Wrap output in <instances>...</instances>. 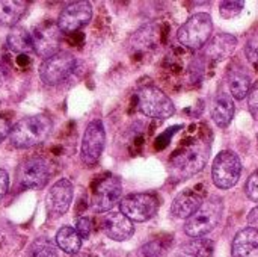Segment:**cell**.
I'll list each match as a JSON object with an SVG mask.
<instances>
[{"mask_svg":"<svg viewBox=\"0 0 258 257\" xmlns=\"http://www.w3.org/2000/svg\"><path fill=\"white\" fill-rule=\"evenodd\" d=\"M234 112H236L234 98L228 92H224V91L218 92L212 106V120L215 121V124L222 129L230 126L234 117Z\"/></svg>","mask_w":258,"mask_h":257,"instance_id":"cell-18","label":"cell"},{"mask_svg":"<svg viewBox=\"0 0 258 257\" xmlns=\"http://www.w3.org/2000/svg\"><path fill=\"white\" fill-rule=\"evenodd\" d=\"M106 145V130L100 120L91 121L83 133L82 145H80V158L82 162L88 167H94L104 150Z\"/></svg>","mask_w":258,"mask_h":257,"instance_id":"cell-10","label":"cell"},{"mask_svg":"<svg viewBox=\"0 0 258 257\" xmlns=\"http://www.w3.org/2000/svg\"><path fill=\"white\" fill-rule=\"evenodd\" d=\"M9 189V176L5 170L0 168V200L8 194Z\"/></svg>","mask_w":258,"mask_h":257,"instance_id":"cell-32","label":"cell"},{"mask_svg":"<svg viewBox=\"0 0 258 257\" xmlns=\"http://www.w3.org/2000/svg\"><path fill=\"white\" fill-rule=\"evenodd\" d=\"M32 45L33 53L47 59L59 52L62 41V32L54 21H44L38 24L32 32Z\"/></svg>","mask_w":258,"mask_h":257,"instance_id":"cell-11","label":"cell"},{"mask_svg":"<svg viewBox=\"0 0 258 257\" xmlns=\"http://www.w3.org/2000/svg\"><path fill=\"white\" fill-rule=\"evenodd\" d=\"M103 233L116 242L127 241L133 236L135 233V226L133 221H130L125 215L121 212H107L101 217L100 221Z\"/></svg>","mask_w":258,"mask_h":257,"instance_id":"cell-15","label":"cell"},{"mask_svg":"<svg viewBox=\"0 0 258 257\" xmlns=\"http://www.w3.org/2000/svg\"><path fill=\"white\" fill-rule=\"evenodd\" d=\"M233 257H258V230L242 229L233 241Z\"/></svg>","mask_w":258,"mask_h":257,"instance_id":"cell-19","label":"cell"},{"mask_svg":"<svg viewBox=\"0 0 258 257\" xmlns=\"http://www.w3.org/2000/svg\"><path fill=\"white\" fill-rule=\"evenodd\" d=\"M92 18V6L86 0H79L68 3L59 18H57V26L62 33H74L76 30L82 29L86 26Z\"/></svg>","mask_w":258,"mask_h":257,"instance_id":"cell-13","label":"cell"},{"mask_svg":"<svg viewBox=\"0 0 258 257\" xmlns=\"http://www.w3.org/2000/svg\"><path fill=\"white\" fill-rule=\"evenodd\" d=\"M239 39L234 35L230 33H218L207 42L206 47V56L213 62H221L227 58H230L236 47Z\"/></svg>","mask_w":258,"mask_h":257,"instance_id":"cell-17","label":"cell"},{"mask_svg":"<svg viewBox=\"0 0 258 257\" xmlns=\"http://www.w3.org/2000/svg\"><path fill=\"white\" fill-rule=\"evenodd\" d=\"M245 55L252 65L258 67V36L248 41V44L245 45Z\"/></svg>","mask_w":258,"mask_h":257,"instance_id":"cell-29","label":"cell"},{"mask_svg":"<svg viewBox=\"0 0 258 257\" xmlns=\"http://www.w3.org/2000/svg\"><path fill=\"white\" fill-rule=\"evenodd\" d=\"M74 197V186L68 179L57 180L47 192L45 198V209L50 218H59L71 206Z\"/></svg>","mask_w":258,"mask_h":257,"instance_id":"cell-14","label":"cell"},{"mask_svg":"<svg viewBox=\"0 0 258 257\" xmlns=\"http://www.w3.org/2000/svg\"><path fill=\"white\" fill-rule=\"evenodd\" d=\"M183 251L190 257H212L215 251V242L206 238H195L183 247Z\"/></svg>","mask_w":258,"mask_h":257,"instance_id":"cell-25","label":"cell"},{"mask_svg":"<svg viewBox=\"0 0 258 257\" xmlns=\"http://www.w3.org/2000/svg\"><path fill=\"white\" fill-rule=\"evenodd\" d=\"M203 203H204L203 192H200V191H197L194 188H189V189H184V191L178 192L174 197L172 204H171V214L175 218L187 220L201 208Z\"/></svg>","mask_w":258,"mask_h":257,"instance_id":"cell-16","label":"cell"},{"mask_svg":"<svg viewBox=\"0 0 258 257\" xmlns=\"http://www.w3.org/2000/svg\"><path fill=\"white\" fill-rule=\"evenodd\" d=\"M245 192L248 195V198L251 201H255L258 203V170L254 171L249 179L246 180V185H245Z\"/></svg>","mask_w":258,"mask_h":257,"instance_id":"cell-28","label":"cell"},{"mask_svg":"<svg viewBox=\"0 0 258 257\" xmlns=\"http://www.w3.org/2000/svg\"><path fill=\"white\" fill-rule=\"evenodd\" d=\"M77 70V59L70 52H57L39 65V77L48 86H57Z\"/></svg>","mask_w":258,"mask_h":257,"instance_id":"cell-7","label":"cell"},{"mask_svg":"<svg viewBox=\"0 0 258 257\" xmlns=\"http://www.w3.org/2000/svg\"><path fill=\"white\" fill-rule=\"evenodd\" d=\"M210 148V142L201 138H197L192 142L178 148L169 161L174 174L181 179H189L203 171L207 165Z\"/></svg>","mask_w":258,"mask_h":257,"instance_id":"cell-2","label":"cell"},{"mask_svg":"<svg viewBox=\"0 0 258 257\" xmlns=\"http://www.w3.org/2000/svg\"><path fill=\"white\" fill-rule=\"evenodd\" d=\"M159 211V198L154 194L136 192L122 197L119 201V212L133 223H145L151 220Z\"/></svg>","mask_w":258,"mask_h":257,"instance_id":"cell-9","label":"cell"},{"mask_svg":"<svg viewBox=\"0 0 258 257\" xmlns=\"http://www.w3.org/2000/svg\"><path fill=\"white\" fill-rule=\"evenodd\" d=\"M53 130V121L47 115H30L17 121L9 133V142L15 148H32L47 141Z\"/></svg>","mask_w":258,"mask_h":257,"instance_id":"cell-1","label":"cell"},{"mask_svg":"<svg viewBox=\"0 0 258 257\" xmlns=\"http://www.w3.org/2000/svg\"><path fill=\"white\" fill-rule=\"evenodd\" d=\"M23 257H59L56 245L47 238L35 239L26 250Z\"/></svg>","mask_w":258,"mask_h":257,"instance_id":"cell-24","label":"cell"},{"mask_svg":"<svg viewBox=\"0 0 258 257\" xmlns=\"http://www.w3.org/2000/svg\"><path fill=\"white\" fill-rule=\"evenodd\" d=\"M76 230L77 233L80 235L82 239H86L91 236V232H92V221L86 217L83 218H79L77 220V224H76Z\"/></svg>","mask_w":258,"mask_h":257,"instance_id":"cell-30","label":"cell"},{"mask_svg":"<svg viewBox=\"0 0 258 257\" xmlns=\"http://www.w3.org/2000/svg\"><path fill=\"white\" fill-rule=\"evenodd\" d=\"M243 6H245L243 2H222L221 3V15L227 20H231L243 9Z\"/></svg>","mask_w":258,"mask_h":257,"instance_id":"cell-27","label":"cell"},{"mask_svg":"<svg viewBox=\"0 0 258 257\" xmlns=\"http://www.w3.org/2000/svg\"><path fill=\"white\" fill-rule=\"evenodd\" d=\"M213 32V21L210 14L207 12H198L194 14L186 23H183L177 32L178 42L190 50H200L203 48L212 36Z\"/></svg>","mask_w":258,"mask_h":257,"instance_id":"cell-4","label":"cell"},{"mask_svg":"<svg viewBox=\"0 0 258 257\" xmlns=\"http://www.w3.org/2000/svg\"><path fill=\"white\" fill-rule=\"evenodd\" d=\"M56 245L67 254H77L82 247V238L76 229L63 226L56 233Z\"/></svg>","mask_w":258,"mask_h":257,"instance_id":"cell-23","label":"cell"},{"mask_svg":"<svg viewBox=\"0 0 258 257\" xmlns=\"http://www.w3.org/2000/svg\"><path fill=\"white\" fill-rule=\"evenodd\" d=\"M56 173V165L41 156H33L20 164L17 171V180L20 186L29 189H42Z\"/></svg>","mask_w":258,"mask_h":257,"instance_id":"cell-5","label":"cell"},{"mask_svg":"<svg viewBox=\"0 0 258 257\" xmlns=\"http://www.w3.org/2000/svg\"><path fill=\"white\" fill-rule=\"evenodd\" d=\"M136 97H138V109L150 118L168 120L175 112V106L172 100L162 89L156 86L151 85L142 86L136 92Z\"/></svg>","mask_w":258,"mask_h":257,"instance_id":"cell-6","label":"cell"},{"mask_svg":"<svg viewBox=\"0 0 258 257\" xmlns=\"http://www.w3.org/2000/svg\"><path fill=\"white\" fill-rule=\"evenodd\" d=\"M248 224H249L251 229L258 230V206L257 208H254V209L249 212V215H248Z\"/></svg>","mask_w":258,"mask_h":257,"instance_id":"cell-34","label":"cell"},{"mask_svg":"<svg viewBox=\"0 0 258 257\" xmlns=\"http://www.w3.org/2000/svg\"><path fill=\"white\" fill-rule=\"evenodd\" d=\"M11 129H12L11 123H9L6 118L0 117V142H2L5 138H8V136H9V133H11Z\"/></svg>","mask_w":258,"mask_h":257,"instance_id":"cell-33","label":"cell"},{"mask_svg":"<svg viewBox=\"0 0 258 257\" xmlns=\"http://www.w3.org/2000/svg\"><path fill=\"white\" fill-rule=\"evenodd\" d=\"M252 86L251 76L242 68H233L228 73V89L230 95L236 100H243L249 95Z\"/></svg>","mask_w":258,"mask_h":257,"instance_id":"cell-20","label":"cell"},{"mask_svg":"<svg viewBox=\"0 0 258 257\" xmlns=\"http://www.w3.org/2000/svg\"><path fill=\"white\" fill-rule=\"evenodd\" d=\"M122 200V183L116 176L101 179L92 192V209L104 214L112 211Z\"/></svg>","mask_w":258,"mask_h":257,"instance_id":"cell-12","label":"cell"},{"mask_svg":"<svg viewBox=\"0 0 258 257\" xmlns=\"http://www.w3.org/2000/svg\"><path fill=\"white\" fill-rule=\"evenodd\" d=\"M6 44L11 52L18 53L21 56H26L27 53H33V45H32V33L21 27L15 26L11 29L6 38Z\"/></svg>","mask_w":258,"mask_h":257,"instance_id":"cell-21","label":"cell"},{"mask_svg":"<svg viewBox=\"0 0 258 257\" xmlns=\"http://www.w3.org/2000/svg\"><path fill=\"white\" fill-rule=\"evenodd\" d=\"M248 108L254 120H258V83L251 88V92L248 95Z\"/></svg>","mask_w":258,"mask_h":257,"instance_id":"cell-31","label":"cell"},{"mask_svg":"<svg viewBox=\"0 0 258 257\" xmlns=\"http://www.w3.org/2000/svg\"><path fill=\"white\" fill-rule=\"evenodd\" d=\"M26 2L0 0V26H15L26 12Z\"/></svg>","mask_w":258,"mask_h":257,"instance_id":"cell-22","label":"cell"},{"mask_svg":"<svg viewBox=\"0 0 258 257\" xmlns=\"http://www.w3.org/2000/svg\"><path fill=\"white\" fill-rule=\"evenodd\" d=\"M224 215V201L219 197H210L204 200L201 208L186 220L184 232L192 239L204 238L210 232H213L221 223Z\"/></svg>","mask_w":258,"mask_h":257,"instance_id":"cell-3","label":"cell"},{"mask_svg":"<svg viewBox=\"0 0 258 257\" xmlns=\"http://www.w3.org/2000/svg\"><path fill=\"white\" fill-rule=\"evenodd\" d=\"M169 251V242L165 238H159L147 242L139 248V257H165Z\"/></svg>","mask_w":258,"mask_h":257,"instance_id":"cell-26","label":"cell"},{"mask_svg":"<svg viewBox=\"0 0 258 257\" xmlns=\"http://www.w3.org/2000/svg\"><path fill=\"white\" fill-rule=\"evenodd\" d=\"M242 174V162L233 150H222L212 165V179L219 189H230L237 185Z\"/></svg>","mask_w":258,"mask_h":257,"instance_id":"cell-8","label":"cell"}]
</instances>
